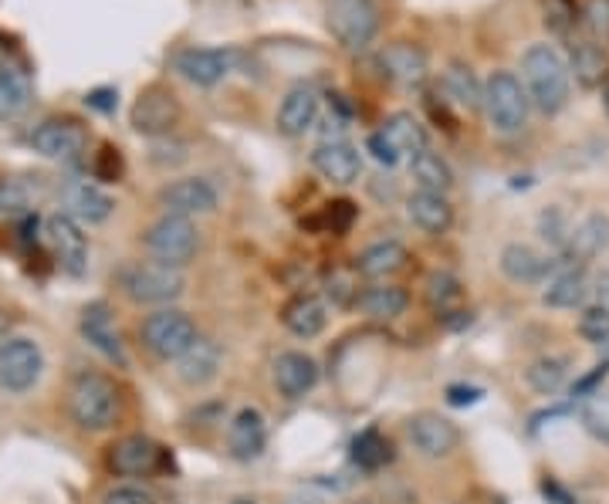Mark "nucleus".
<instances>
[{
  "mask_svg": "<svg viewBox=\"0 0 609 504\" xmlns=\"http://www.w3.org/2000/svg\"><path fill=\"white\" fill-rule=\"evenodd\" d=\"M566 379H569V366H566V359H559V356L536 359V363L525 369V383H529L536 393H542V396H556V393L566 386Z\"/></svg>",
  "mask_w": 609,
  "mask_h": 504,
  "instance_id": "obj_36",
  "label": "nucleus"
},
{
  "mask_svg": "<svg viewBox=\"0 0 609 504\" xmlns=\"http://www.w3.org/2000/svg\"><path fill=\"white\" fill-rule=\"evenodd\" d=\"M441 81H444V96H448L454 106H461V109H468V112L484 109V86L478 81V75H474L471 65L451 61Z\"/></svg>",
  "mask_w": 609,
  "mask_h": 504,
  "instance_id": "obj_31",
  "label": "nucleus"
},
{
  "mask_svg": "<svg viewBox=\"0 0 609 504\" xmlns=\"http://www.w3.org/2000/svg\"><path fill=\"white\" fill-rule=\"evenodd\" d=\"M146 250L169 265V268H184L194 261L197 247H200V230L190 217H177V214H163L149 230H146Z\"/></svg>",
  "mask_w": 609,
  "mask_h": 504,
  "instance_id": "obj_6",
  "label": "nucleus"
},
{
  "mask_svg": "<svg viewBox=\"0 0 609 504\" xmlns=\"http://www.w3.org/2000/svg\"><path fill=\"white\" fill-rule=\"evenodd\" d=\"M180 116H184V109H180L177 96H173L166 86H149L139 92V99L132 106V129L139 136H149V139L173 136Z\"/></svg>",
  "mask_w": 609,
  "mask_h": 504,
  "instance_id": "obj_9",
  "label": "nucleus"
},
{
  "mask_svg": "<svg viewBox=\"0 0 609 504\" xmlns=\"http://www.w3.org/2000/svg\"><path fill=\"white\" fill-rule=\"evenodd\" d=\"M288 504H322V497H315V494H292Z\"/></svg>",
  "mask_w": 609,
  "mask_h": 504,
  "instance_id": "obj_53",
  "label": "nucleus"
},
{
  "mask_svg": "<svg viewBox=\"0 0 609 504\" xmlns=\"http://www.w3.org/2000/svg\"><path fill=\"white\" fill-rule=\"evenodd\" d=\"M282 322L295 339H315V335H322L328 325V308L318 295H295L282 308Z\"/></svg>",
  "mask_w": 609,
  "mask_h": 504,
  "instance_id": "obj_25",
  "label": "nucleus"
},
{
  "mask_svg": "<svg viewBox=\"0 0 609 504\" xmlns=\"http://www.w3.org/2000/svg\"><path fill=\"white\" fill-rule=\"evenodd\" d=\"M28 106H31V78L14 65H0V122L18 119Z\"/></svg>",
  "mask_w": 609,
  "mask_h": 504,
  "instance_id": "obj_34",
  "label": "nucleus"
},
{
  "mask_svg": "<svg viewBox=\"0 0 609 504\" xmlns=\"http://www.w3.org/2000/svg\"><path fill=\"white\" fill-rule=\"evenodd\" d=\"M386 457H390V444L380 437V431H376V427L363 431V434L353 441V461H356L360 467L376 471V467H383V464H386Z\"/></svg>",
  "mask_w": 609,
  "mask_h": 504,
  "instance_id": "obj_38",
  "label": "nucleus"
},
{
  "mask_svg": "<svg viewBox=\"0 0 609 504\" xmlns=\"http://www.w3.org/2000/svg\"><path fill=\"white\" fill-rule=\"evenodd\" d=\"M325 295H328V302L332 305H338V308H350V305H356L360 302V285H356V268L353 271H332L328 278H325Z\"/></svg>",
  "mask_w": 609,
  "mask_h": 504,
  "instance_id": "obj_41",
  "label": "nucleus"
},
{
  "mask_svg": "<svg viewBox=\"0 0 609 504\" xmlns=\"http://www.w3.org/2000/svg\"><path fill=\"white\" fill-rule=\"evenodd\" d=\"M589 295H592V305L609 308V271H599V275L589 281Z\"/></svg>",
  "mask_w": 609,
  "mask_h": 504,
  "instance_id": "obj_51",
  "label": "nucleus"
},
{
  "mask_svg": "<svg viewBox=\"0 0 609 504\" xmlns=\"http://www.w3.org/2000/svg\"><path fill=\"white\" fill-rule=\"evenodd\" d=\"M312 166H315V174L322 180L338 184V187H350L363 174V152L353 142H345V139L318 142L315 152H312Z\"/></svg>",
  "mask_w": 609,
  "mask_h": 504,
  "instance_id": "obj_16",
  "label": "nucleus"
},
{
  "mask_svg": "<svg viewBox=\"0 0 609 504\" xmlns=\"http://www.w3.org/2000/svg\"><path fill=\"white\" fill-rule=\"evenodd\" d=\"M406 214L410 220L423 230V234H448L451 224H454V207L448 204L444 194H426V190H416L410 200H406Z\"/></svg>",
  "mask_w": 609,
  "mask_h": 504,
  "instance_id": "obj_28",
  "label": "nucleus"
},
{
  "mask_svg": "<svg viewBox=\"0 0 609 504\" xmlns=\"http://www.w3.org/2000/svg\"><path fill=\"white\" fill-rule=\"evenodd\" d=\"M220 346L207 335H197V343L177 359V376L187 386H207L217 373H220Z\"/></svg>",
  "mask_w": 609,
  "mask_h": 504,
  "instance_id": "obj_26",
  "label": "nucleus"
},
{
  "mask_svg": "<svg viewBox=\"0 0 609 504\" xmlns=\"http://www.w3.org/2000/svg\"><path fill=\"white\" fill-rule=\"evenodd\" d=\"M85 106L96 109V112H102V116H112V112L119 109V89L99 86V89H92V92H85Z\"/></svg>",
  "mask_w": 609,
  "mask_h": 504,
  "instance_id": "obj_48",
  "label": "nucleus"
},
{
  "mask_svg": "<svg viewBox=\"0 0 609 504\" xmlns=\"http://www.w3.org/2000/svg\"><path fill=\"white\" fill-rule=\"evenodd\" d=\"M380 65L383 71L400 81L403 89H420L423 81L430 78V61H426V51L410 45V41H393L380 51Z\"/></svg>",
  "mask_w": 609,
  "mask_h": 504,
  "instance_id": "obj_19",
  "label": "nucleus"
},
{
  "mask_svg": "<svg viewBox=\"0 0 609 504\" xmlns=\"http://www.w3.org/2000/svg\"><path fill=\"white\" fill-rule=\"evenodd\" d=\"M187 156H190V149L177 136H159L149 142V162L153 166H180V162H187Z\"/></svg>",
  "mask_w": 609,
  "mask_h": 504,
  "instance_id": "obj_43",
  "label": "nucleus"
},
{
  "mask_svg": "<svg viewBox=\"0 0 609 504\" xmlns=\"http://www.w3.org/2000/svg\"><path fill=\"white\" fill-rule=\"evenodd\" d=\"M559 268H562V261L542 258L539 250H532L529 244H508L501 250V271L514 285H539V281L552 278Z\"/></svg>",
  "mask_w": 609,
  "mask_h": 504,
  "instance_id": "obj_21",
  "label": "nucleus"
},
{
  "mask_svg": "<svg viewBox=\"0 0 609 504\" xmlns=\"http://www.w3.org/2000/svg\"><path fill=\"white\" fill-rule=\"evenodd\" d=\"M461 281L451 275V271H433L430 278H426V305L433 308V312H441V315H448V312H454L458 305H461Z\"/></svg>",
  "mask_w": 609,
  "mask_h": 504,
  "instance_id": "obj_37",
  "label": "nucleus"
},
{
  "mask_svg": "<svg viewBox=\"0 0 609 504\" xmlns=\"http://www.w3.org/2000/svg\"><path fill=\"white\" fill-rule=\"evenodd\" d=\"M410 177L426 194H448L454 187V170L441 152H430V146L416 156H410Z\"/></svg>",
  "mask_w": 609,
  "mask_h": 504,
  "instance_id": "obj_32",
  "label": "nucleus"
},
{
  "mask_svg": "<svg viewBox=\"0 0 609 504\" xmlns=\"http://www.w3.org/2000/svg\"><path fill=\"white\" fill-rule=\"evenodd\" d=\"M406 437H410L413 451L420 457H426V461H444L461 444V431L441 413H416V416H410Z\"/></svg>",
  "mask_w": 609,
  "mask_h": 504,
  "instance_id": "obj_11",
  "label": "nucleus"
},
{
  "mask_svg": "<svg viewBox=\"0 0 609 504\" xmlns=\"http://www.w3.org/2000/svg\"><path fill=\"white\" fill-rule=\"evenodd\" d=\"M569 71L576 75V81H579L582 89H596V86H602L606 75H609V58H606V51L596 41L576 38L572 51H569Z\"/></svg>",
  "mask_w": 609,
  "mask_h": 504,
  "instance_id": "obj_30",
  "label": "nucleus"
},
{
  "mask_svg": "<svg viewBox=\"0 0 609 504\" xmlns=\"http://www.w3.org/2000/svg\"><path fill=\"white\" fill-rule=\"evenodd\" d=\"M353 220H356V207H353L350 200H335V204H328V210H325V224H328L335 234L350 230V227H353Z\"/></svg>",
  "mask_w": 609,
  "mask_h": 504,
  "instance_id": "obj_49",
  "label": "nucleus"
},
{
  "mask_svg": "<svg viewBox=\"0 0 609 504\" xmlns=\"http://www.w3.org/2000/svg\"><path fill=\"white\" fill-rule=\"evenodd\" d=\"M197 322L187 315V312H180V308H163V312H153L146 322H143V328H139V339H143V346L156 356V359H163V363H177L194 343H197Z\"/></svg>",
  "mask_w": 609,
  "mask_h": 504,
  "instance_id": "obj_5",
  "label": "nucleus"
},
{
  "mask_svg": "<svg viewBox=\"0 0 609 504\" xmlns=\"http://www.w3.org/2000/svg\"><path fill=\"white\" fill-rule=\"evenodd\" d=\"M606 247H609V217L606 214H586L572 227V234L562 247V258H566V265L579 268V265L599 258Z\"/></svg>",
  "mask_w": 609,
  "mask_h": 504,
  "instance_id": "obj_20",
  "label": "nucleus"
},
{
  "mask_svg": "<svg viewBox=\"0 0 609 504\" xmlns=\"http://www.w3.org/2000/svg\"><path fill=\"white\" fill-rule=\"evenodd\" d=\"M126 298L136 305H169L177 302L187 288V278L180 268H169L163 261H129L116 275Z\"/></svg>",
  "mask_w": 609,
  "mask_h": 504,
  "instance_id": "obj_3",
  "label": "nucleus"
},
{
  "mask_svg": "<svg viewBox=\"0 0 609 504\" xmlns=\"http://www.w3.org/2000/svg\"><path fill=\"white\" fill-rule=\"evenodd\" d=\"M45 237L55 250L58 265L71 275L81 278L89 271V237L81 234V224L68 214H51L45 220Z\"/></svg>",
  "mask_w": 609,
  "mask_h": 504,
  "instance_id": "obj_10",
  "label": "nucleus"
},
{
  "mask_svg": "<svg viewBox=\"0 0 609 504\" xmlns=\"http://www.w3.org/2000/svg\"><path fill=\"white\" fill-rule=\"evenodd\" d=\"M61 197H65V207H68L65 214L75 217L78 224H102L116 210V200L106 190H99L96 184H85V180L68 184Z\"/></svg>",
  "mask_w": 609,
  "mask_h": 504,
  "instance_id": "obj_24",
  "label": "nucleus"
},
{
  "mask_svg": "<svg viewBox=\"0 0 609 504\" xmlns=\"http://www.w3.org/2000/svg\"><path fill=\"white\" fill-rule=\"evenodd\" d=\"M78 328L85 335V343H89L96 353H102L109 363H119L126 366L129 356H126V346H122V335L116 328V318H112V308L106 302H92L81 308V318H78Z\"/></svg>",
  "mask_w": 609,
  "mask_h": 504,
  "instance_id": "obj_14",
  "label": "nucleus"
},
{
  "mask_svg": "<svg viewBox=\"0 0 609 504\" xmlns=\"http://www.w3.org/2000/svg\"><path fill=\"white\" fill-rule=\"evenodd\" d=\"M318 383V363L308 353L288 349L275 359V386L285 399H302Z\"/></svg>",
  "mask_w": 609,
  "mask_h": 504,
  "instance_id": "obj_22",
  "label": "nucleus"
},
{
  "mask_svg": "<svg viewBox=\"0 0 609 504\" xmlns=\"http://www.w3.org/2000/svg\"><path fill=\"white\" fill-rule=\"evenodd\" d=\"M529 109H532V99L529 92L521 89V78L514 71H491L488 81H484V112H488V122L511 136V132H521V126L529 122Z\"/></svg>",
  "mask_w": 609,
  "mask_h": 504,
  "instance_id": "obj_4",
  "label": "nucleus"
},
{
  "mask_svg": "<svg viewBox=\"0 0 609 504\" xmlns=\"http://www.w3.org/2000/svg\"><path fill=\"white\" fill-rule=\"evenodd\" d=\"M28 142L45 159H78L89 146V132L75 119H45L31 129Z\"/></svg>",
  "mask_w": 609,
  "mask_h": 504,
  "instance_id": "obj_12",
  "label": "nucleus"
},
{
  "mask_svg": "<svg viewBox=\"0 0 609 504\" xmlns=\"http://www.w3.org/2000/svg\"><path fill=\"white\" fill-rule=\"evenodd\" d=\"M163 461V447L143 434H129L109 447V471L119 477H149Z\"/></svg>",
  "mask_w": 609,
  "mask_h": 504,
  "instance_id": "obj_17",
  "label": "nucleus"
},
{
  "mask_svg": "<svg viewBox=\"0 0 609 504\" xmlns=\"http://www.w3.org/2000/svg\"><path fill=\"white\" fill-rule=\"evenodd\" d=\"M539 227H542V237H546L549 244H556L559 250L566 247V240H569V234H572V224H569V217H566L562 210H556V207H549V210L542 214Z\"/></svg>",
  "mask_w": 609,
  "mask_h": 504,
  "instance_id": "obj_45",
  "label": "nucleus"
},
{
  "mask_svg": "<svg viewBox=\"0 0 609 504\" xmlns=\"http://www.w3.org/2000/svg\"><path fill=\"white\" fill-rule=\"evenodd\" d=\"M521 78H525V92L542 116H559L569 106L572 71L556 45H532L521 55Z\"/></svg>",
  "mask_w": 609,
  "mask_h": 504,
  "instance_id": "obj_1",
  "label": "nucleus"
},
{
  "mask_svg": "<svg viewBox=\"0 0 609 504\" xmlns=\"http://www.w3.org/2000/svg\"><path fill=\"white\" fill-rule=\"evenodd\" d=\"M366 152H370L380 166H396V162L403 159V156L396 152V146L383 136V129H380V132H373V136L366 139Z\"/></svg>",
  "mask_w": 609,
  "mask_h": 504,
  "instance_id": "obj_47",
  "label": "nucleus"
},
{
  "mask_svg": "<svg viewBox=\"0 0 609 504\" xmlns=\"http://www.w3.org/2000/svg\"><path fill=\"white\" fill-rule=\"evenodd\" d=\"M234 65V51H224V48H184L173 55V71H177L180 78H187L190 86L197 89H210L217 86V81L227 78Z\"/></svg>",
  "mask_w": 609,
  "mask_h": 504,
  "instance_id": "obj_13",
  "label": "nucleus"
},
{
  "mask_svg": "<svg viewBox=\"0 0 609 504\" xmlns=\"http://www.w3.org/2000/svg\"><path fill=\"white\" fill-rule=\"evenodd\" d=\"M356 305H360L363 315H370L373 322H393V318H400V315L406 312L410 295H406V288H400V285H373V288L360 291V302H356Z\"/></svg>",
  "mask_w": 609,
  "mask_h": 504,
  "instance_id": "obj_33",
  "label": "nucleus"
},
{
  "mask_svg": "<svg viewBox=\"0 0 609 504\" xmlns=\"http://www.w3.org/2000/svg\"><path fill=\"white\" fill-rule=\"evenodd\" d=\"M230 504H257V501H251V497H237V501H230Z\"/></svg>",
  "mask_w": 609,
  "mask_h": 504,
  "instance_id": "obj_55",
  "label": "nucleus"
},
{
  "mask_svg": "<svg viewBox=\"0 0 609 504\" xmlns=\"http://www.w3.org/2000/svg\"><path fill=\"white\" fill-rule=\"evenodd\" d=\"M328 31L342 48L363 51L380 34V11L373 8V0H332Z\"/></svg>",
  "mask_w": 609,
  "mask_h": 504,
  "instance_id": "obj_8",
  "label": "nucleus"
},
{
  "mask_svg": "<svg viewBox=\"0 0 609 504\" xmlns=\"http://www.w3.org/2000/svg\"><path fill=\"white\" fill-rule=\"evenodd\" d=\"M45 353L28 335H8L0 339V389L4 393H28L41 383Z\"/></svg>",
  "mask_w": 609,
  "mask_h": 504,
  "instance_id": "obj_7",
  "label": "nucleus"
},
{
  "mask_svg": "<svg viewBox=\"0 0 609 504\" xmlns=\"http://www.w3.org/2000/svg\"><path fill=\"white\" fill-rule=\"evenodd\" d=\"M602 106H606V109H609V86H606V89H602Z\"/></svg>",
  "mask_w": 609,
  "mask_h": 504,
  "instance_id": "obj_54",
  "label": "nucleus"
},
{
  "mask_svg": "<svg viewBox=\"0 0 609 504\" xmlns=\"http://www.w3.org/2000/svg\"><path fill=\"white\" fill-rule=\"evenodd\" d=\"M126 174V162H122V152L116 146H99V152L92 156V177L99 184H119Z\"/></svg>",
  "mask_w": 609,
  "mask_h": 504,
  "instance_id": "obj_42",
  "label": "nucleus"
},
{
  "mask_svg": "<svg viewBox=\"0 0 609 504\" xmlns=\"http://www.w3.org/2000/svg\"><path fill=\"white\" fill-rule=\"evenodd\" d=\"M589 298V278L582 268L576 265H562L549 281H546V291H542V302L549 308H579L582 302Z\"/></svg>",
  "mask_w": 609,
  "mask_h": 504,
  "instance_id": "obj_29",
  "label": "nucleus"
},
{
  "mask_svg": "<svg viewBox=\"0 0 609 504\" xmlns=\"http://www.w3.org/2000/svg\"><path fill=\"white\" fill-rule=\"evenodd\" d=\"M383 136L396 146L400 156H416V152H423L426 142H430L426 126H423L413 112H393V116H386Z\"/></svg>",
  "mask_w": 609,
  "mask_h": 504,
  "instance_id": "obj_35",
  "label": "nucleus"
},
{
  "mask_svg": "<svg viewBox=\"0 0 609 504\" xmlns=\"http://www.w3.org/2000/svg\"><path fill=\"white\" fill-rule=\"evenodd\" d=\"M31 214V190L18 180L0 184V220H21Z\"/></svg>",
  "mask_w": 609,
  "mask_h": 504,
  "instance_id": "obj_40",
  "label": "nucleus"
},
{
  "mask_svg": "<svg viewBox=\"0 0 609 504\" xmlns=\"http://www.w3.org/2000/svg\"><path fill=\"white\" fill-rule=\"evenodd\" d=\"M586 24L596 34H609V0H589L586 4Z\"/></svg>",
  "mask_w": 609,
  "mask_h": 504,
  "instance_id": "obj_50",
  "label": "nucleus"
},
{
  "mask_svg": "<svg viewBox=\"0 0 609 504\" xmlns=\"http://www.w3.org/2000/svg\"><path fill=\"white\" fill-rule=\"evenodd\" d=\"M159 207L166 214H177V217H204V214H214L217 210V190L214 184L200 180V177H187V180H173L166 184L159 194H156Z\"/></svg>",
  "mask_w": 609,
  "mask_h": 504,
  "instance_id": "obj_15",
  "label": "nucleus"
},
{
  "mask_svg": "<svg viewBox=\"0 0 609 504\" xmlns=\"http://www.w3.org/2000/svg\"><path fill=\"white\" fill-rule=\"evenodd\" d=\"M478 399H481V389H474V386H451L448 389V403H454V406H468Z\"/></svg>",
  "mask_w": 609,
  "mask_h": 504,
  "instance_id": "obj_52",
  "label": "nucleus"
},
{
  "mask_svg": "<svg viewBox=\"0 0 609 504\" xmlns=\"http://www.w3.org/2000/svg\"><path fill=\"white\" fill-rule=\"evenodd\" d=\"M268 447V424L265 416H261V409L254 406H244L234 413V419L227 424V451L230 457L237 461H254L261 457V451Z\"/></svg>",
  "mask_w": 609,
  "mask_h": 504,
  "instance_id": "obj_18",
  "label": "nucleus"
},
{
  "mask_svg": "<svg viewBox=\"0 0 609 504\" xmlns=\"http://www.w3.org/2000/svg\"><path fill=\"white\" fill-rule=\"evenodd\" d=\"M582 424H586V431L596 441L609 444V393L596 389L592 396H586V403H582Z\"/></svg>",
  "mask_w": 609,
  "mask_h": 504,
  "instance_id": "obj_39",
  "label": "nucleus"
},
{
  "mask_svg": "<svg viewBox=\"0 0 609 504\" xmlns=\"http://www.w3.org/2000/svg\"><path fill=\"white\" fill-rule=\"evenodd\" d=\"M406 261H410V255L400 240H380L356 258V275H363L370 281H386V278L400 275L406 268Z\"/></svg>",
  "mask_w": 609,
  "mask_h": 504,
  "instance_id": "obj_27",
  "label": "nucleus"
},
{
  "mask_svg": "<svg viewBox=\"0 0 609 504\" xmlns=\"http://www.w3.org/2000/svg\"><path fill=\"white\" fill-rule=\"evenodd\" d=\"M119 389L109 376L102 373H81L75 376L71 383V393H68V409H71V419L89 434H102L109 431L116 419H119Z\"/></svg>",
  "mask_w": 609,
  "mask_h": 504,
  "instance_id": "obj_2",
  "label": "nucleus"
},
{
  "mask_svg": "<svg viewBox=\"0 0 609 504\" xmlns=\"http://www.w3.org/2000/svg\"><path fill=\"white\" fill-rule=\"evenodd\" d=\"M102 504H156V501H153V494H149L146 487H139V484H116V487L106 491Z\"/></svg>",
  "mask_w": 609,
  "mask_h": 504,
  "instance_id": "obj_46",
  "label": "nucleus"
},
{
  "mask_svg": "<svg viewBox=\"0 0 609 504\" xmlns=\"http://www.w3.org/2000/svg\"><path fill=\"white\" fill-rule=\"evenodd\" d=\"M579 335H582L586 343H592V346L609 343V308L589 305V308L582 312V318H579Z\"/></svg>",
  "mask_w": 609,
  "mask_h": 504,
  "instance_id": "obj_44",
  "label": "nucleus"
},
{
  "mask_svg": "<svg viewBox=\"0 0 609 504\" xmlns=\"http://www.w3.org/2000/svg\"><path fill=\"white\" fill-rule=\"evenodd\" d=\"M318 109H322V99H318L315 86L288 89V96L278 106V132H285L292 139L305 136L318 122Z\"/></svg>",
  "mask_w": 609,
  "mask_h": 504,
  "instance_id": "obj_23",
  "label": "nucleus"
}]
</instances>
